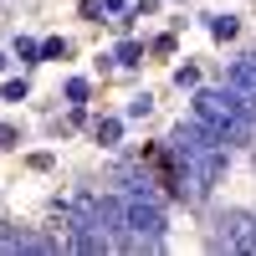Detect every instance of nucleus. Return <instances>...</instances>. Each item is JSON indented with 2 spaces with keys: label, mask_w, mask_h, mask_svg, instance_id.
<instances>
[{
  "label": "nucleus",
  "mask_w": 256,
  "mask_h": 256,
  "mask_svg": "<svg viewBox=\"0 0 256 256\" xmlns=\"http://www.w3.org/2000/svg\"><path fill=\"white\" fill-rule=\"evenodd\" d=\"M210 31H216V36H236V20H230V16H216V20H210Z\"/></svg>",
  "instance_id": "obj_6"
},
{
  "label": "nucleus",
  "mask_w": 256,
  "mask_h": 256,
  "mask_svg": "<svg viewBox=\"0 0 256 256\" xmlns=\"http://www.w3.org/2000/svg\"><path fill=\"white\" fill-rule=\"evenodd\" d=\"M118 134H123L118 118H102V123H98V138H102V144H118Z\"/></svg>",
  "instance_id": "obj_4"
},
{
  "label": "nucleus",
  "mask_w": 256,
  "mask_h": 256,
  "mask_svg": "<svg viewBox=\"0 0 256 256\" xmlns=\"http://www.w3.org/2000/svg\"><path fill=\"white\" fill-rule=\"evenodd\" d=\"M16 52H20V62H36V56H41V46H36V41H26V36L16 41Z\"/></svg>",
  "instance_id": "obj_7"
},
{
  "label": "nucleus",
  "mask_w": 256,
  "mask_h": 256,
  "mask_svg": "<svg viewBox=\"0 0 256 256\" xmlns=\"http://www.w3.org/2000/svg\"><path fill=\"white\" fill-rule=\"evenodd\" d=\"M138 46H134V41H123V46H118V67H138Z\"/></svg>",
  "instance_id": "obj_5"
},
{
  "label": "nucleus",
  "mask_w": 256,
  "mask_h": 256,
  "mask_svg": "<svg viewBox=\"0 0 256 256\" xmlns=\"http://www.w3.org/2000/svg\"><path fill=\"white\" fill-rule=\"evenodd\" d=\"M148 102H154L148 92H144V98H134V102H128V113H134V118H144V113H148Z\"/></svg>",
  "instance_id": "obj_11"
},
{
  "label": "nucleus",
  "mask_w": 256,
  "mask_h": 256,
  "mask_svg": "<svg viewBox=\"0 0 256 256\" xmlns=\"http://www.w3.org/2000/svg\"><path fill=\"white\" fill-rule=\"evenodd\" d=\"M0 92H6L10 102H20V98H26V82H6V88H0Z\"/></svg>",
  "instance_id": "obj_8"
},
{
  "label": "nucleus",
  "mask_w": 256,
  "mask_h": 256,
  "mask_svg": "<svg viewBox=\"0 0 256 256\" xmlns=\"http://www.w3.org/2000/svg\"><path fill=\"white\" fill-rule=\"evenodd\" d=\"M195 118L205 123V128H216L220 134V144H246L251 138V128H256V113H246L241 108V98L236 92H210V88H200L195 92Z\"/></svg>",
  "instance_id": "obj_1"
},
{
  "label": "nucleus",
  "mask_w": 256,
  "mask_h": 256,
  "mask_svg": "<svg viewBox=\"0 0 256 256\" xmlns=\"http://www.w3.org/2000/svg\"><path fill=\"white\" fill-rule=\"evenodd\" d=\"M251 67H256V56H251Z\"/></svg>",
  "instance_id": "obj_14"
},
{
  "label": "nucleus",
  "mask_w": 256,
  "mask_h": 256,
  "mask_svg": "<svg viewBox=\"0 0 256 256\" xmlns=\"http://www.w3.org/2000/svg\"><path fill=\"white\" fill-rule=\"evenodd\" d=\"M226 88L241 98V108H246V113H256V67H251V56L236 62V67L226 72Z\"/></svg>",
  "instance_id": "obj_3"
},
{
  "label": "nucleus",
  "mask_w": 256,
  "mask_h": 256,
  "mask_svg": "<svg viewBox=\"0 0 256 256\" xmlns=\"http://www.w3.org/2000/svg\"><path fill=\"white\" fill-rule=\"evenodd\" d=\"M118 246H164V210L154 195H123V241Z\"/></svg>",
  "instance_id": "obj_2"
},
{
  "label": "nucleus",
  "mask_w": 256,
  "mask_h": 256,
  "mask_svg": "<svg viewBox=\"0 0 256 256\" xmlns=\"http://www.w3.org/2000/svg\"><path fill=\"white\" fill-rule=\"evenodd\" d=\"M0 67H6V56H0Z\"/></svg>",
  "instance_id": "obj_13"
},
{
  "label": "nucleus",
  "mask_w": 256,
  "mask_h": 256,
  "mask_svg": "<svg viewBox=\"0 0 256 256\" xmlns=\"http://www.w3.org/2000/svg\"><path fill=\"white\" fill-rule=\"evenodd\" d=\"M16 138H20L16 128H10V123H0V148H16Z\"/></svg>",
  "instance_id": "obj_9"
},
{
  "label": "nucleus",
  "mask_w": 256,
  "mask_h": 256,
  "mask_svg": "<svg viewBox=\"0 0 256 256\" xmlns=\"http://www.w3.org/2000/svg\"><path fill=\"white\" fill-rule=\"evenodd\" d=\"M67 98H72V102H82V98H88V82H82V77H77V82H67Z\"/></svg>",
  "instance_id": "obj_10"
},
{
  "label": "nucleus",
  "mask_w": 256,
  "mask_h": 256,
  "mask_svg": "<svg viewBox=\"0 0 256 256\" xmlns=\"http://www.w3.org/2000/svg\"><path fill=\"white\" fill-rule=\"evenodd\" d=\"M251 251H256V220H251Z\"/></svg>",
  "instance_id": "obj_12"
}]
</instances>
